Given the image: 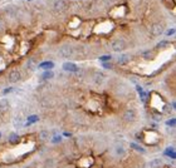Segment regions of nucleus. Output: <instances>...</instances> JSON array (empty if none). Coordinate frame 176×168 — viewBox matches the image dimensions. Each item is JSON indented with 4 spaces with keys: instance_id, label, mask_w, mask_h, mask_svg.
I'll return each mask as SVG.
<instances>
[{
    "instance_id": "obj_2",
    "label": "nucleus",
    "mask_w": 176,
    "mask_h": 168,
    "mask_svg": "<svg viewBox=\"0 0 176 168\" xmlns=\"http://www.w3.org/2000/svg\"><path fill=\"white\" fill-rule=\"evenodd\" d=\"M126 47H127V44H126L125 39H121V38L115 39V40L111 43V48H112V50H113V52H117V53L123 52V50L126 49Z\"/></svg>"
},
{
    "instance_id": "obj_30",
    "label": "nucleus",
    "mask_w": 176,
    "mask_h": 168,
    "mask_svg": "<svg viewBox=\"0 0 176 168\" xmlns=\"http://www.w3.org/2000/svg\"><path fill=\"white\" fill-rule=\"evenodd\" d=\"M3 29H4V23L0 20V30H3Z\"/></svg>"
},
{
    "instance_id": "obj_21",
    "label": "nucleus",
    "mask_w": 176,
    "mask_h": 168,
    "mask_svg": "<svg viewBox=\"0 0 176 168\" xmlns=\"http://www.w3.org/2000/svg\"><path fill=\"white\" fill-rule=\"evenodd\" d=\"M142 57H143L145 59H152V58H153V54H152V52L147 50V52H143V53H142Z\"/></svg>"
},
{
    "instance_id": "obj_16",
    "label": "nucleus",
    "mask_w": 176,
    "mask_h": 168,
    "mask_svg": "<svg viewBox=\"0 0 176 168\" xmlns=\"http://www.w3.org/2000/svg\"><path fill=\"white\" fill-rule=\"evenodd\" d=\"M44 167H45V168H55V162H54V159H53V158L47 159L45 163H44Z\"/></svg>"
},
{
    "instance_id": "obj_10",
    "label": "nucleus",
    "mask_w": 176,
    "mask_h": 168,
    "mask_svg": "<svg viewBox=\"0 0 176 168\" xmlns=\"http://www.w3.org/2000/svg\"><path fill=\"white\" fill-rule=\"evenodd\" d=\"M130 55L128 54H122V55H120L118 57V59H117V63L120 64V65H125V64H127L128 62H130Z\"/></svg>"
},
{
    "instance_id": "obj_5",
    "label": "nucleus",
    "mask_w": 176,
    "mask_h": 168,
    "mask_svg": "<svg viewBox=\"0 0 176 168\" xmlns=\"http://www.w3.org/2000/svg\"><path fill=\"white\" fill-rule=\"evenodd\" d=\"M53 9H54L55 13H63L67 9L65 2L64 0H55L54 4H53Z\"/></svg>"
},
{
    "instance_id": "obj_23",
    "label": "nucleus",
    "mask_w": 176,
    "mask_h": 168,
    "mask_svg": "<svg viewBox=\"0 0 176 168\" xmlns=\"http://www.w3.org/2000/svg\"><path fill=\"white\" fill-rule=\"evenodd\" d=\"M116 153L120 154V156H123V154H125V148H123L122 146H117V147H116Z\"/></svg>"
},
{
    "instance_id": "obj_17",
    "label": "nucleus",
    "mask_w": 176,
    "mask_h": 168,
    "mask_svg": "<svg viewBox=\"0 0 176 168\" xmlns=\"http://www.w3.org/2000/svg\"><path fill=\"white\" fill-rule=\"evenodd\" d=\"M130 147L133 148L136 152H141V153H145V152H146V151L143 149V147H141V146H138V144H136V143H131Z\"/></svg>"
},
{
    "instance_id": "obj_29",
    "label": "nucleus",
    "mask_w": 176,
    "mask_h": 168,
    "mask_svg": "<svg viewBox=\"0 0 176 168\" xmlns=\"http://www.w3.org/2000/svg\"><path fill=\"white\" fill-rule=\"evenodd\" d=\"M10 92H13V88H7V89L3 91V94H8V93H10Z\"/></svg>"
},
{
    "instance_id": "obj_7",
    "label": "nucleus",
    "mask_w": 176,
    "mask_h": 168,
    "mask_svg": "<svg viewBox=\"0 0 176 168\" xmlns=\"http://www.w3.org/2000/svg\"><path fill=\"white\" fill-rule=\"evenodd\" d=\"M63 69L65 72H69V73H77L79 70V68L74 64V63H70V62H67L63 64Z\"/></svg>"
},
{
    "instance_id": "obj_1",
    "label": "nucleus",
    "mask_w": 176,
    "mask_h": 168,
    "mask_svg": "<svg viewBox=\"0 0 176 168\" xmlns=\"http://www.w3.org/2000/svg\"><path fill=\"white\" fill-rule=\"evenodd\" d=\"M74 54V48L70 45V44H64L62 45L59 49H58V55L60 58H64V59H69L72 58Z\"/></svg>"
},
{
    "instance_id": "obj_15",
    "label": "nucleus",
    "mask_w": 176,
    "mask_h": 168,
    "mask_svg": "<svg viewBox=\"0 0 176 168\" xmlns=\"http://www.w3.org/2000/svg\"><path fill=\"white\" fill-rule=\"evenodd\" d=\"M49 138H50V134H49L48 131H42V132H39V139H40V141H49Z\"/></svg>"
},
{
    "instance_id": "obj_4",
    "label": "nucleus",
    "mask_w": 176,
    "mask_h": 168,
    "mask_svg": "<svg viewBox=\"0 0 176 168\" xmlns=\"http://www.w3.org/2000/svg\"><path fill=\"white\" fill-rule=\"evenodd\" d=\"M136 117H137V114H136L135 109H132V108L126 109V111L123 112V114H122V119H123L125 122H127V123L135 122V121H136Z\"/></svg>"
},
{
    "instance_id": "obj_24",
    "label": "nucleus",
    "mask_w": 176,
    "mask_h": 168,
    "mask_svg": "<svg viewBox=\"0 0 176 168\" xmlns=\"http://www.w3.org/2000/svg\"><path fill=\"white\" fill-rule=\"evenodd\" d=\"M100 60L101 62H110L111 60V55H103V57H100Z\"/></svg>"
},
{
    "instance_id": "obj_22",
    "label": "nucleus",
    "mask_w": 176,
    "mask_h": 168,
    "mask_svg": "<svg viewBox=\"0 0 176 168\" xmlns=\"http://www.w3.org/2000/svg\"><path fill=\"white\" fill-rule=\"evenodd\" d=\"M15 13H17V12H15V9H14L13 7H9V8H7V14H8V15H10V17H14V15H15Z\"/></svg>"
},
{
    "instance_id": "obj_25",
    "label": "nucleus",
    "mask_w": 176,
    "mask_h": 168,
    "mask_svg": "<svg viewBox=\"0 0 176 168\" xmlns=\"http://www.w3.org/2000/svg\"><path fill=\"white\" fill-rule=\"evenodd\" d=\"M166 124H167V126H171V127H175V124H176V121L172 118V119L167 121V122H166Z\"/></svg>"
},
{
    "instance_id": "obj_27",
    "label": "nucleus",
    "mask_w": 176,
    "mask_h": 168,
    "mask_svg": "<svg viewBox=\"0 0 176 168\" xmlns=\"http://www.w3.org/2000/svg\"><path fill=\"white\" fill-rule=\"evenodd\" d=\"M102 65H103V68H106V69H111V68H112V64L108 63V62H105Z\"/></svg>"
},
{
    "instance_id": "obj_8",
    "label": "nucleus",
    "mask_w": 176,
    "mask_h": 168,
    "mask_svg": "<svg viewBox=\"0 0 176 168\" xmlns=\"http://www.w3.org/2000/svg\"><path fill=\"white\" fill-rule=\"evenodd\" d=\"M162 164H163V161L161 158H153L148 163L150 168H160V167H162Z\"/></svg>"
},
{
    "instance_id": "obj_6",
    "label": "nucleus",
    "mask_w": 176,
    "mask_h": 168,
    "mask_svg": "<svg viewBox=\"0 0 176 168\" xmlns=\"http://www.w3.org/2000/svg\"><path fill=\"white\" fill-rule=\"evenodd\" d=\"M20 79H22V74H20V72L17 70V69H13V70L9 73V75H8V80H9L10 83H17V82H19Z\"/></svg>"
},
{
    "instance_id": "obj_9",
    "label": "nucleus",
    "mask_w": 176,
    "mask_h": 168,
    "mask_svg": "<svg viewBox=\"0 0 176 168\" xmlns=\"http://www.w3.org/2000/svg\"><path fill=\"white\" fill-rule=\"evenodd\" d=\"M105 74L103 73H101V72H97V73H95V77H93V80H95V83L96 84H98V86H101V84L105 82Z\"/></svg>"
},
{
    "instance_id": "obj_18",
    "label": "nucleus",
    "mask_w": 176,
    "mask_h": 168,
    "mask_svg": "<svg viewBox=\"0 0 176 168\" xmlns=\"http://www.w3.org/2000/svg\"><path fill=\"white\" fill-rule=\"evenodd\" d=\"M168 47H170V43L167 40H162V42H160L157 44V48L158 49H165V48H168Z\"/></svg>"
},
{
    "instance_id": "obj_20",
    "label": "nucleus",
    "mask_w": 176,
    "mask_h": 168,
    "mask_svg": "<svg viewBox=\"0 0 176 168\" xmlns=\"http://www.w3.org/2000/svg\"><path fill=\"white\" fill-rule=\"evenodd\" d=\"M18 138H19V137H18L15 133H10V134H9V142L13 143V144L18 143Z\"/></svg>"
},
{
    "instance_id": "obj_11",
    "label": "nucleus",
    "mask_w": 176,
    "mask_h": 168,
    "mask_svg": "<svg viewBox=\"0 0 176 168\" xmlns=\"http://www.w3.org/2000/svg\"><path fill=\"white\" fill-rule=\"evenodd\" d=\"M39 68H40V69H44V70H52V69L54 68V63L47 60V62L40 63V64H39Z\"/></svg>"
},
{
    "instance_id": "obj_3",
    "label": "nucleus",
    "mask_w": 176,
    "mask_h": 168,
    "mask_svg": "<svg viewBox=\"0 0 176 168\" xmlns=\"http://www.w3.org/2000/svg\"><path fill=\"white\" fill-rule=\"evenodd\" d=\"M165 30V27L162 23H153L150 28V33L152 37H160Z\"/></svg>"
},
{
    "instance_id": "obj_28",
    "label": "nucleus",
    "mask_w": 176,
    "mask_h": 168,
    "mask_svg": "<svg viewBox=\"0 0 176 168\" xmlns=\"http://www.w3.org/2000/svg\"><path fill=\"white\" fill-rule=\"evenodd\" d=\"M60 141H62V137H60V136H59V137L57 136V137H54V138L52 139V143H58V142H60Z\"/></svg>"
},
{
    "instance_id": "obj_14",
    "label": "nucleus",
    "mask_w": 176,
    "mask_h": 168,
    "mask_svg": "<svg viewBox=\"0 0 176 168\" xmlns=\"http://www.w3.org/2000/svg\"><path fill=\"white\" fill-rule=\"evenodd\" d=\"M54 77V73L52 72V70H45L43 74H42V79L43 80H49V79H52Z\"/></svg>"
},
{
    "instance_id": "obj_13",
    "label": "nucleus",
    "mask_w": 176,
    "mask_h": 168,
    "mask_svg": "<svg viewBox=\"0 0 176 168\" xmlns=\"http://www.w3.org/2000/svg\"><path fill=\"white\" fill-rule=\"evenodd\" d=\"M165 156L170 157L171 159H175V158H176V152H175V148H173V147H168V148H166V151H165Z\"/></svg>"
},
{
    "instance_id": "obj_12",
    "label": "nucleus",
    "mask_w": 176,
    "mask_h": 168,
    "mask_svg": "<svg viewBox=\"0 0 176 168\" xmlns=\"http://www.w3.org/2000/svg\"><path fill=\"white\" fill-rule=\"evenodd\" d=\"M10 107V103L8 99H0V112H7Z\"/></svg>"
},
{
    "instance_id": "obj_26",
    "label": "nucleus",
    "mask_w": 176,
    "mask_h": 168,
    "mask_svg": "<svg viewBox=\"0 0 176 168\" xmlns=\"http://www.w3.org/2000/svg\"><path fill=\"white\" fill-rule=\"evenodd\" d=\"M175 34V29L173 28H171V29H168L167 32H166V35L167 37H171V35H173Z\"/></svg>"
},
{
    "instance_id": "obj_31",
    "label": "nucleus",
    "mask_w": 176,
    "mask_h": 168,
    "mask_svg": "<svg viewBox=\"0 0 176 168\" xmlns=\"http://www.w3.org/2000/svg\"><path fill=\"white\" fill-rule=\"evenodd\" d=\"M0 138H2V133H0Z\"/></svg>"
},
{
    "instance_id": "obj_32",
    "label": "nucleus",
    "mask_w": 176,
    "mask_h": 168,
    "mask_svg": "<svg viewBox=\"0 0 176 168\" xmlns=\"http://www.w3.org/2000/svg\"><path fill=\"white\" fill-rule=\"evenodd\" d=\"M137 2H138V0H137Z\"/></svg>"
},
{
    "instance_id": "obj_19",
    "label": "nucleus",
    "mask_w": 176,
    "mask_h": 168,
    "mask_svg": "<svg viewBox=\"0 0 176 168\" xmlns=\"http://www.w3.org/2000/svg\"><path fill=\"white\" fill-rule=\"evenodd\" d=\"M38 121H39V117H38V116H30V117L28 118L27 126H30V124H33V123H35V122H38Z\"/></svg>"
}]
</instances>
